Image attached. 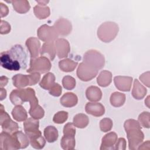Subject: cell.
<instances>
[{
	"mask_svg": "<svg viewBox=\"0 0 150 150\" xmlns=\"http://www.w3.org/2000/svg\"><path fill=\"white\" fill-rule=\"evenodd\" d=\"M1 66L11 71L25 69L27 67V54L21 45H15L9 50L2 52L0 56Z\"/></svg>",
	"mask_w": 150,
	"mask_h": 150,
	"instance_id": "1",
	"label": "cell"
},
{
	"mask_svg": "<svg viewBox=\"0 0 150 150\" xmlns=\"http://www.w3.org/2000/svg\"><path fill=\"white\" fill-rule=\"evenodd\" d=\"M33 12L35 16L39 19H44L49 16L50 8L46 5H37L33 8Z\"/></svg>",
	"mask_w": 150,
	"mask_h": 150,
	"instance_id": "28",
	"label": "cell"
},
{
	"mask_svg": "<svg viewBox=\"0 0 150 150\" xmlns=\"http://www.w3.org/2000/svg\"><path fill=\"white\" fill-rule=\"evenodd\" d=\"M87 98L93 102L98 101L102 97V92L98 87L91 86L88 87L86 91Z\"/></svg>",
	"mask_w": 150,
	"mask_h": 150,
	"instance_id": "21",
	"label": "cell"
},
{
	"mask_svg": "<svg viewBox=\"0 0 150 150\" xmlns=\"http://www.w3.org/2000/svg\"><path fill=\"white\" fill-rule=\"evenodd\" d=\"M30 56V60L35 59L38 57L40 50V42L37 38L30 37L25 42Z\"/></svg>",
	"mask_w": 150,
	"mask_h": 150,
	"instance_id": "14",
	"label": "cell"
},
{
	"mask_svg": "<svg viewBox=\"0 0 150 150\" xmlns=\"http://www.w3.org/2000/svg\"><path fill=\"white\" fill-rule=\"evenodd\" d=\"M138 122L140 126L149 128V112L148 111H144L141 113L138 118Z\"/></svg>",
	"mask_w": 150,
	"mask_h": 150,
	"instance_id": "36",
	"label": "cell"
},
{
	"mask_svg": "<svg viewBox=\"0 0 150 150\" xmlns=\"http://www.w3.org/2000/svg\"><path fill=\"white\" fill-rule=\"evenodd\" d=\"M25 134L29 139V142L32 147L38 149L43 148L46 144V141L42 136V133L39 129L35 131L26 132Z\"/></svg>",
	"mask_w": 150,
	"mask_h": 150,
	"instance_id": "11",
	"label": "cell"
},
{
	"mask_svg": "<svg viewBox=\"0 0 150 150\" xmlns=\"http://www.w3.org/2000/svg\"><path fill=\"white\" fill-rule=\"evenodd\" d=\"M115 87L121 91H129L131 90L132 83V78L129 76H118L114 78Z\"/></svg>",
	"mask_w": 150,
	"mask_h": 150,
	"instance_id": "15",
	"label": "cell"
},
{
	"mask_svg": "<svg viewBox=\"0 0 150 150\" xmlns=\"http://www.w3.org/2000/svg\"><path fill=\"white\" fill-rule=\"evenodd\" d=\"M12 115L17 121H25L28 117L26 110L21 105H16L12 111Z\"/></svg>",
	"mask_w": 150,
	"mask_h": 150,
	"instance_id": "23",
	"label": "cell"
},
{
	"mask_svg": "<svg viewBox=\"0 0 150 150\" xmlns=\"http://www.w3.org/2000/svg\"><path fill=\"white\" fill-rule=\"evenodd\" d=\"M124 127L127 133L129 149H137L144 138V134L141 131L139 122L135 120L128 119L125 121Z\"/></svg>",
	"mask_w": 150,
	"mask_h": 150,
	"instance_id": "2",
	"label": "cell"
},
{
	"mask_svg": "<svg viewBox=\"0 0 150 150\" xmlns=\"http://www.w3.org/2000/svg\"><path fill=\"white\" fill-rule=\"evenodd\" d=\"M1 88H2L3 87L5 86L8 81V79L6 76H1Z\"/></svg>",
	"mask_w": 150,
	"mask_h": 150,
	"instance_id": "46",
	"label": "cell"
},
{
	"mask_svg": "<svg viewBox=\"0 0 150 150\" xmlns=\"http://www.w3.org/2000/svg\"><path fill=\"white\" fill-rule=\"evenodd\" d=\"M119 30L118 25L114 22L103 23L97 29V36L103 42L108 43L115 39Z\"/></svg>",
	"mask_w": 150,
	"mask_h": 150,
	"instance_id": "4",
	"label": "cell"
},
{
	"mask_svg": "<svg viewBox=\"0 0 150 150\" xmlns=\"http://www.w3.org/2000/svg\"><path fill=\"white\" fill-rule=\"evenodd\" d=\"M125 95L120 92H114L110 96V103L115 107L122 106L125 101Z\"/></svg>",
	"mask_w": 150,
	"mask_h": 150,
	"instance_id": "31",
	"label": "cell"
},
{
	"mask_svg": "<svg viewBox=\"0 0 150 150\" xmlns=\"http://www.w3.org/2000/svg\"><path fill=\"white\" fill-rule=\"evenodd\" d=\"M76 141L74 136L64 135L60 141V146L64 150H71L75 148Z\"/></svg>",
	"mask_w": 150,
	"mask_h": 150,
	"instance_id": "29",
	"label": "cell"
},
{
	"mask_svg": "<svg viewBox=\"0 0 150 150\" xmlns=\"http://www.w3.org/2000/svg\"><path fill=\"white\" fill-rule=\"evenodd\" d=\"M6 97V91L3 88H1V101L3 100Z\"/></svg>",
	"mask_w": 150,
	"mask_h": 150,
	"instance_id": "47",
	"label": "cell"
},
{
	"mask_svg": "<svg viewBox=\"0 0 150 150\" xmlns=\"http://www.w3.org/2000/svg\"><path fill=\"white\" fill-rule=\"evenodd\" d=\"M83 62L94 67L98 70L104 66L105 59L100 52L96 50L91 49L84 53Z\"/></svg>",
	"mask_w": 150,
	"mask_h": 150,
	"instance_id": "6",
	"label": "cell"
},
{
	"mask_svg": "<svg viewBox=\"0 0 150 150\" xmlns=\"http://www.w3.org/2000/svg\"><path fill=\"white\" fill-rule=\"evenodd\" d=\"M60 101L61 104L65 107H72L77 104L78 98L77 96L73 93L68 92L62 96Z\"/></svg>",
	"mask_w": 150,
	"mask_h": 150,
	"instance_id": "22",
	"label": "cell"
},
{
	"mask_svg": "<svg viewBox=\"0 0 150 150\" xmlns=\"http://www.w3.org/2000/svg\"><path fill=\"white\" fill-rule=\"evenodd\" d=\"M1 149L4 150L21 149V145L18 140L12 134L2 131L0 134Z\"/></svg>",
	"mask_w": 150,
	"mask_h": 150,
	"instance_id": "9",
	"label": "cell"
},
{
	"mask_svg": "<svg viewBox=\"0 0 150 150\" xmlns=\"http://www.w3.org/2000/svg\"><path fill=\"white\" fill-rule=\"evenodd\" d=\"M29 114L32 118L39 120L43 117L45 115V111L40 105H37L33 108H30Z\"/></svg>",
	"mask_w": 150,
	"mask_h": 150,
	"instance_id": "35",
	"label": "cell"
},
{
	"mask_svg": "<svg viewBox=\"0 0 150 150\" xmlns=\"http://www.w3.org/2000/svg\"><path fill=\"white\" fill-rule=\"evenodd\" d=\"M112 81V74L108 70H103L100 72L97 79L98 84L103 87L110 84Z\"/></svg>",
	"mask_w": 150,
	"mask_h": 150,
	"instance_id": "25",
	"label": "cell"
},
{
	"mask_svg": "<svg viewBox=\"0 0 150 150\" xmlns=\"http://www.w3.org/2000/svg\"><path fill=\"white\" fill-rule=\"evenodd\" d=\"M44 136L46 140L50 143L56 141L59 137L58 131L54 126L49 125L44 129Z\"/></svg>",
	"mask_w": 150,
	"mask_h": 150,
	"instance_id": "26",
	"label": "cell"
},
{
	"mask_svg": "<svg viewBox=\"0 0 150 150\" xmlns=\"http://www.w3.org/2000/svg\"><path fill=\"white\" fill-rule=\"evenodd\" d=\"M77 65V62H74L70 59H66L60 60L59 62L60 69L64 72L73 71Z\"/></svg>",
	"mask_w": 150,
	"mask_h": 150,
	"instance_id": "30",
	"label": "cell"
},
{
	"mask_svg": "<svg viewBox=\"0 0 150 150\" xmlns=\"http://www.w3.org/2000/svg\"><path fill=\"white\" fill-rule=\"evenodd\" d=\"M9 99L15 105H21L26 101L29 102L30 108H33L38 105V100L36 97L35 91L30 87L13 90L10 94Z\"/></svg>",
	"mask_w": 150,
	"mask_h": 150,
	"instance_id": "3",
	"label": "cell"
},
{
	"mask_svg": "<svg viewBox=\"0 0 150 150\" xmlns=\"http://www.w3.org/2000/svg\"><path fill=\"white\" fill-rule=\"evenodd\" d=\"M89 123L88 117L84 114H77L73 118V124L79 128L86 127Z\"/></svg>",
	"mask_w": 150,
	"mask_h": 150,
	"instance_id": "32",
	"label": "cell"
},
{
	"mask_svg": "<svg viewBox=\"0 0 150 150\" xmlns=\"http://www.w3.org/2000/svg\"><path fill=\"white\" fill-rule=\"evenodd\" d=\"M63 134L65 135L75 136L76 128L73 123H67L63 128Z\"/></svg>",
	"mask_w": 150,
	"mask_h": 150,
	"instance_id": "40",
	"label": "cell"
},
{
	"mask_svg": "<svg viewBox=\"0 0 150 150\" xmlns=\"http://www.w3.org/2000/svg\"><path fill=\"white\" fill-rule=\"evenodd\" d=\"M126 148V141L124 138H120L115 145V149L124 150Z\"/></svg>",
	"mask_w": 150,
	"mask_h": 150,
	"instance_id": "43",
	"label": "cell"
},
{
	"mask_svg": "<svg viewBox=\"0 0 150 150\" xmlns=\"http://www.w3.org/2000/svg\"><path fill=\"white\" fill-rule=\"evenodd\" d=\"M86 112L95 117H100L104 115L105 108L103 104L99 103H87L85 106Z\"/></svg>",
	"mask_w": 150,
	"mask_h": 150,
	"instance_id": "17",
	"label": "cell"
},
{
	"mask_svg": "<svg viewBox=\"0 0 150 150\" xmlns=\"http://www.w3.org/2000/svg\"><path fill=\"white\" fill-rule=\"evenodd\" d=\"M68 118V112L64 111H60L56 113L53 117V121L56 124H63Z\"/></svg>",
	"mask_w": 150,
	"mask_h": 150,
	"instance_id": "38",
	"label": "cell"
},
{
	"mask_svg": "<svg viewBox=\"0 0 150 150\" xmlns=\"http://www.w3.org/2000/svg\"><path fill=\"white\" fill-rule=\"evenodd\" d=\"M12 81L13 86L18 88H22L30 84L29 75L17 74L12 77Z\"/></svg>",
	"mask_w": 150,
	"mask_h": 150,
	"instance_id": "19",
	"label": "cell"
},
{
	"mask_svg": "<svg viewBox=\"0 0 150 150\" xmlns=\"http://www.w3.org/2000/svg\"><path fill=\"white\" fill-rule=\"evenodd\" d=\"M0 6H1V17H4L6 16L9 12V9L8 6L4 4L2 2L0 3Z\"/></svg>",
	"mask_w": 150,
	"mask_h": 150,
	"instance_id": "45",
	"label": "cell"
},
{
	"mask_svg": "<svg viewBox=\"0 0 150 150\" xmlns=\"http://www.w3.org/2000/svg\"><path fill=\"white\" fill-rule=\"evenodd\" d=\"M39 122L38 120L33 118H29L26 119L23 122V128L26 132L35 131L39 129Z\"/></svg>",
	"mask_w": 150,
	"mask_h": 150,
	"instance_id": "33",
	"label": "cell"
},
{
	"mask_svg": "<svg viewBox=\"0 0 150 150\" xmlns=\"http://www.w3.org/2000/svg\"><path fill=\"white\" fill-rule=\"evenodd\" d=\"M57 33L62 36H67L70 33L72 30L71 22L65 18H59L54 23L53 25Z\"/></svg>",
	"mask_w": 150,
	"mask_h": 150,
	"instance_id": "12",
	"label": "cell"
},
{
	"mask_svg": "<svg viewBox=\"0 0 150 150\" xmlns=\"http://www.w3.org/2000/svg\"><path fill=\"white\" fill-rule=\"evenodd\" d=\"M56 53L59 58H64L68 56L70 51V47L69 42L63 38H59L54 42Z\"/></svg>",
	"mask_w": 150,
	"mask_h": 150,
	"instance_id": "13",
	"label": "cell"
},
{
	"mask_svg": "<svg viewBox=\"0 0 150 150\" xmlns=\"http://www.w3.org/2000/svg\"><path fill=\"white\" fill-rule=\"evenodd\" d=\"M112 121L108 118H104L100 122V128L101 131L106 132L110 131L112 127Z\"/></svg>",
	"mask_w": 150,
	"mask_h": 150,
	"instance_id": "39",
	"label": "cell"
},
{
	"mask_svg": "<svg viewBox=\"0 0 150 150\" xmlns=\"http://www.w3.org/2000/svg\"><path fill=\"white\" fill-rule=\"evenodd\" d=\"M139 79L144 85L149 87V71L142 74L139 76Z\"/></svg>",
	"mask_w": 150,
	"mask_h": 150,
	"instance_id": "44",
	"label": "cell"
},
{
	"mask_svg": "<svg viewBox=\"0 0 150 150\" xmlns=\"http://www.w3.org/2000/svg\"><path fill=\"white\" fill-rule=\"evenodd\" d=\"M98 70L94 67L84 63H80L77 70V77L83 81H88L94 79L98 74Z\"/></svg>",
	"mask_w": 150,
	"mask_h": 150,
	"instance_id": "8",
	"label": "cell"
},
{
	"mask_svg": "<svg viewBox=\"0 0 150 150\" xmlns=\"http://www.w3.org/2000/svg\"><path fill=\"white\" fill-rule=\"evenodd\" d=\"M49 90L50 95L54 97H59L62 94V88L59 83H54Z\"/></svg>",
	"mask_w": 150,
	"mask_h": 150,
	"instance_id": "41",
	"label": "cell"
},
{
	"mask_svg": "<svg viewBox=\"0 0 150 150\" xmlns=\"http://www.w3.org/2000/svg\"><path fill=\"white\" fill-rule=\"evenodd\" d=\"M146 92V88L141 84L137 79H135L132 90V97L137 100H141L145 97Z\"/></svg>",
	"mask_w": 150,
	"mask_h": 150,
	"instance_id": "20",
	"label": "cell"
},
{
	"mask_svg": "<svg viewBox=\"0 0 150 150\" xmlns=\"http://www.w3.org/2000/svg\"><path fill=\"white\" fill-rule=\"evenodd\" d=\"M40 54L41 56H45L52 61L53 60L56 56L54 43L53 42L44 43L40 50Z\"/></svg>",
	"mask_w": 150,
	"mask_h": 150,
	"instance_id": "18",
	"label": "cell"
},
{
	"mask_svg": "<svg viewBox=\"0 0 150 150\" xmlns=\"http://www.w3.org/2000/svg\"><path fill=\"white\" fill-rule=\"evenodd\" d=\"M38 37L45 42H53L58 38L59 34L53 26H50L47 25L40 26L37 30Z\"/></svg>",
	"mask_w": 150,
	"mask_h": 150,
	"instance_id": "10",
	"label": "cell"
},
{
	"mask_svg": "<svg viewBox=\"0 0 150 150\" xmlns=\"http://www.w3.org/2000/svg\"><path fill=\"white\" fill-rule=\"evenodd\" d=\"M76 80L70 76H66L62 79V84L64 88L67 90H72L76 86Z\"/></svg>",
	"mask_w": 150,
	"mask_h": 150,
	"instance_id": "37",
	"label": "cell"
},
{
	"mask_svg": "<svg viewBox=\"0 0 150 150\" xmlns=\"http://www.w3.org/2000/svg\"><path fill=\"white\" fill-rule=\"evenodd\" d=\"M36 2L40 5H46L49 2V1H36Z\"/></svg>",
	"mask_w": 150,
	"mask_h": 150,
	"instance_id": "48",
	"label": "cell"
},
{
	"mask_svg": "<svg viewBox=\"0 0 150 150\" xmlns=\"http://www.w3.org/2000/svg\"><path fill=\"white\" fill-rule=\"evenodd\" d=\"M0 112V124L3 131L12 134L18 131L19 128L18 124L11 118L9 114L4 110L2 105H1Z\"/></svg>",
	"mask_w": 150,
	"mask_h": 150,
	"instance_id": "7",
	"label": "cell"
},
{
	"mask_svg": "<svg viewBox=\"0 0 150 150\" xmlns=\"http://www.w3.org/2000/svg\"><path fill=\"white\" fill-rule=\"evenodd\" d=\"M14 10L19 13H25L28 12L30 8L29 3L26 0H19V1H12Z\"/></svg>",
	"mask_w": 150,
	"mask_h": 150,
	"instance_id": "24",
	"label": "cell"
},
{
	"mask_svg": "<svg viewBox=\"0 0 150 150\" xmlns=\"http://www.w3.org/2000/svg\"><path fill=\"white\" fill-rule=\"evenodd\" d=\"M13 135L18 140L21 145V149L26 148L29 144V139L26 134H23L22 131H16L13 132Z\"/></svg>",
	"mask_w": 150,
	"mask_h": 150,
	"instance_id": "34",
	"label": "cell"
},
{
	"mask_svg": "<svg viewBox=\"0 0 150 150\" xmlns=\"http://www.w3.org/2000/svg\"><path fill=\"white\" fill-rule=\"evenodd\" d=\"M54 81L55 76L54 74L49 72L44 75L40 82L39 83V86L45 90H49L55 83Z\"/></svg>",
	"mask_w": 150,
	"mask_h": 150,
	"instance_id": "27",
	"label": "cell"
},
{
	"mask_svg": "<svg viewBox=\"0 0 150 150\" xmlns=\"http://www.w3.org/2000/svg\"><path fill=\"white\" fill-rule=\"evenodd\" d=\"M117 138L118 136L115 132H108L103 137L100 149L101 150L114 149L113 146H115L117 141Z\"/></svg>",
	"mask_w": 150,
	"mask_h": 150,
	"instance_id": "16",
	"label": "cell"
},
{
	"mask_svg": "<svg viewBox=\"0 0 150 150\" xmlns=\"http://www.w3.org/2000/svg\"><path fill=\"white\" fill-rule=\"evenodd\" d=\"M52 67L49 59L45 56H40L30 60V67L26 70L27 73H45L49 71Z\"/></svg>",
	"mask_w": 150,
	"mask_h": 150,
	"instance_id": "5",
	"label": "cell"
},
{
	"mask_svg": "<svg viewBox=\"0 0 150 150\" xmlns=\"http://www.w3.org/2000/svg\"><path fill=\"white\" fill-rule=\"evenodd\" d=\"M11 31V25L6 22L3 20L1 21V34H7Z\"/></svg>",
	"mask_w": 150,
	"mask_h": 150,
	"instance_id": "42",
	"label": "cell"
},
{
	"mask_svg": "<svg viewBox=\"0 0 150 150\" xmlns=\"http://www.w3.org/2000/svg\"><path fill=\"white\" fill-rule=\"evenodd\" d=\"M149 96H148L146 99L145 100V104L146 105V106L148 107H149Z\"/></svg>",
	"mask_w": 150,
	"mask_h": 150,
	"instance_id": "49",
	"label": "cell"
}]
</instances>
